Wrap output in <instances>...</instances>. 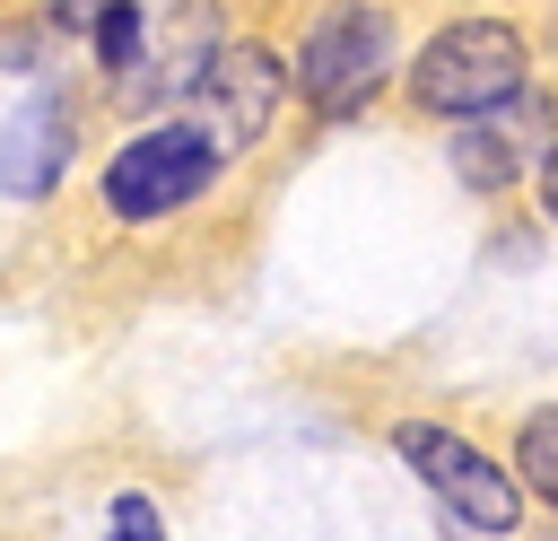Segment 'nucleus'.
Wrapping results in <instances>:
<instances>
[{
  "instance_id": "5",
  "label": "nucleus",
  "mask_w": 558,
  "mask_h": 541,
  "mask_svg": "<svg viewBox=\"0 0 558 541\" xmlns=\"http://www.w3.org/2000/svg\"><path fill=\"white\" fill-rule=\"evenodd\" d=\"M192 105H201V122H192V131H209L218 148H244V140L270 122V105H279V61H270V52H253V44H227V52H209V61H201Z\"/></svg>"
},
{
  "instance_id": "7",
  "label": "nucleus",
  "mask_w": 558,
  "mask_h": 541,
  "mask_svg": "<svg viewBox=\"0 0 558 541\" xmlns=\"http://www.w3.org/2000/svg\"><path fill=\"white\" fill-rule=\"evenodd\" d=\"M523 480L558 506V410H532L523 419Z\"/></svg>"
},
{
  "instance_id": "4",
  "label": "nucleus",
  "mask_w": 558,
  "mask_h": 541,
  "mask_svg": "<svg viewBox=\"0 0 558 541\" xmlns=\"http://www.w3.org/2000/svg\"><path fill=\"white\" fill-rule=\"evenodd\" d=\"M384 61H392V26H384L375 9H331V17L305 35V52H296V87H305L314 113H349V105H366V87L384 79Z\"/></svg>"
},
{
  "instance_id": "10",
  "label": "nucleus",
  "mask_w": 558,
  "mask_h": 541,
  "mask_svg": "<svg viewBox=\"0 0 558 541\" xmlns=\"http://www.w3.org/2000/svg\"><path fill=\"white\" fill-rule=\"evenodd\" d=\"M113 541H166L157 506H148V497H113Z\"/></svg>"
},
{
  "instance_id": "8",
  "label": "nucleus",
  "mask_w": 558,
  "mask_h": 541,
  "mask_svg": "<svg viewBox=\"0 0 558 541\" xmlns=\"http://www.w3.org/2000/svg\"><path fill=\"white\" fill-rule=\"evenodd\" d=\"M140 35H148V17H140L131 0H113V9L96 17V52H105V70H122V61L140 52Z\"/></svg>"
},
{
  "instance_id": "6",
  "label": "nucleus",
  "mask_w": 558,
  "mask_h": 541,
  "mask_svg": "<svg viewBox=\"0 0 558 541\" xmlns=\"http://www.w3.org/2000/svg\"><path fill=\"white\" fill-rule=\"evenodd\" d=\"M61 157H70V113H61V96H26V105L9 113V131H0V183H9L17 201H35V192L61 183Z\"/></svg>"
},
{
  "instance_id": "11",
  "label": "nucleus",
  "mask_w": 558,
  "mask_h": 541,
  "mask_svg": "<svg viewBox=\"0 0 558 541\" xmlns=\"http://www.w3.org/2000/svg\"><path fill=\"white\" fill-rule=\"evenodd\" d=\"M541 201H549V218H558V148H549V166H541Z\"/></svg>"
},
{
  "instance_id": "9",
  "label": "nucleus",
  "mask_w": 558,
  "mask_h": 541,
  "mask_svg": "<svg viewBox=\"0 0 558 541\" xmlns=\"http://www.w3.org/2000/svg\"><path fill=\"white\" fill-rule=\"evenodd\" d=\"M453 157H462V183H514V148H506V140H488V131H471Z\"/></svg>"
},
{
  "instance_id": "2",
  "label": "nucleus",
  "mask_w": 558,
  "mask_h": 541,
  "mask_svg": "<svg viewBox=\"0 0 558 541\" xmlns=\"http://www.w3.org/2000/svg\"><path fill=\"white\" fill-rule=\"evenodd\" d=\"M218 140L209 131H192V122H166V131H140L113 166H105V201L122 209V218H157V209H183L209 175H218Z\"/></svg>"
},
{
  "instance_id": "1",
  "label": "nucleus",
  "mask_w": 558,
  "mask_h": 541,
  "mask_svg": "<svg viewBox=\"0 0 558 541\" xmlns=\"http://www.w3.org/2000/svg\"><path fill=\"white\" fill-rule=\"evenodd\" d=\"M410 96H418L427 113H453V122H480V113L514 105V96H523V44H514V26H497V17L445 26V35L418 52Z\"/></svg>"
},
{
  "instance_id": "3",
  "label": "nucleus",
  "mask_w": 558,
  "mask_h": 541,
  "mask_svg": "<svg viewBox=\"0 0 558 541\" xmlns=\"http://www.w3.org/2000/svg\"><path fill=\"white\" fill-rule=\"evenodd\" d=\"M392 445H401V462H410V471H418V480H427V489H436V497H445V506H453L471 532H506V524L523 515V506H514V480H506V471H497L480 445H462L453 428L410 419Z\"/></svg>"
}]
</instances>
